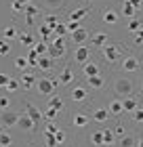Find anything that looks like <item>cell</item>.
<instances>
[{
  "label": "cell",
  "instance_id": "obj_1",
  "mask_svg": "<svg viewBox=\"0 0 143 147\" xmlns=\"http://www.w3.org/2000/svg\"><path fill=\"white\" fill-rule=\"evenodd\" d=\"M57 86H59V80L55 78H49L44 74V76H40L36 80V90L40 92V95H44V97H51V95H55V90H57Z\"/></svg>",
  "mask_w": 143,
  "mask_h": 147
},
{
  "label": "cell",
  "instance_id": "obj_2",
  "mask_svg": "<svg viewBox=\"0 0 143 147\" xmlns=\"http://www.w3.org/2000/svg\"><path fill=\"white\" fill-rule=\"evenodd\" d=\"M114 92L116 95H120V97H131L133 95V90H135V84H133V80L131 78H116L114 80Z\"/></svg>",
  "mask_w": 143,
  "mask_h": 147
},
{
  "label": "cell",
  "instance_id": "obj_3",
  "mask_svg": "<svg viewBox=\"0 0 143 147\" xmlns=\"http://www.w3.org/2000/svg\"><path fill=\"white\" fill-rule=\"evenodd\" d=\"M49 55L53 57V59H61V57H63L65 55V42H63V38H61V36H57L55 38V34H53V38L49 40Z\"/></svg>",
  "mask_w": 143,
  "mask_h": 147
},
{
  "label": "cell",
  "instance_id": "obj_4",
  "mask_svg": "<svg viewBox=\"0 0 143 147\" xmlns=\"http://www.w3.org/2000/svg\"><path fill=\"white\" fill-rule=\"evenodd\" d=\"M101 53H103V59L107 63H114V61H118V59L122 57V51H120V46H116V44H103L101 46Z\"/></svg>",
  "mask_w": 143,
  "mask_h": 147
},
{
  "label": "cell",
  "instance_id": "obj_5",
  "mask_svg": "<svg viewBox=\"0 0 143 147\" xmlns=\"http://www.w3.org/2000/svg\"><path fill=\"white\" fill-rule=\"evenodd\" d=\"M17 122H19V113H17L15 109H6V111L0 113V124H2L4 130H9V128H13V126H17Z\"/></svg>",
  "mask_w": 143,
  "mask_h": 147
},
{
  "label": "cell",
  "instance_id": "obj_6",
  "mask_svg": "<svg viewBox=\"0 0 143 147\" xmlns=\"http://www.w3.org/2000/svg\"><path fill=\"white\" fill-rule=\"evenodd\" d=\"M120 67H122V71H124V74H135V71H139V69H141V63H139V59H137V57L126 55V57H122Z\"/></svg>",
  "mask_w": 143,
  "mask_h": 147
},
{
  "label": "cell",
  "instance_id": "obj_7",
  "mask_svg": "<svg viewBox=\"0 0 143 147\" xmlns=\"http://www.w3.org/2000/svg\"><path fill=\"white\" fill-rule=\"evenodd\" d=\"M36 67H38V71H42V74H51L53 67H55V59H53L49 53H46V55H40Z\"/></svg>",
  "mask_w": 143,
  "mask_h": 147
},
{
  "label": "cell",
  "instance_id": "obj_8",
  "mask_svg": "<svg viewBox=\"0 0 143 147\" xmlns=\"http://www.w3.org/2000/svg\"><path fill=\"white\" fill-rule=\"evenodd\" d=\"M17 126H19V130H23V132H34L36 130V124H34V120L28 116V113H19Z\"/></svg>",
  "mask_w": 143,
  "mask_h": 147
},
{
  "label": "cell",
  "instance_id": "obj_9",
  "mask_svg": "<svg viewBox=\"0 0 143 147\" xmlns=\"http://www.w3.org/2000/svg\"><path fill=\"white\" fill-rule=\"evenodd\" d=\"M88 57H91V49L84 46V44H80L78 49L74 51V61H76V63H82V65H84L86 61H91Z\"/></svg>",
  "mask_w": 143,
  "mask_h": 147
},
{
  "label": "cell",
  "instance_id": "obj_10",
  "mask_svg": "<svg viewBox=\"0 0 143 147\" xmlns=\"http://www.w3.org/2000/svg\"><path fill=\"white\" fill-rule=\"evenodd\" d=\"M23 103H25V113H28V116L34 120V124H36V126H38V124H42V120H44V118H42V113L38 111L36 105L30 103V101H23Z\"/></svg>",
  "mask_w": 143,
  "mask_h": 147
},
{
  "label": "cell",
  "instance_id": "obj_11",
  "mask_svg": "<svg viewBox=\"0 0 143 147\" xmlns=\"http://www.w3.org/2000/svg\"><path fill=\"white\" fill-rule=\"evenodd\" d=\"M40 4H42L46 11L55 13V11H61V9H63V6L67 4V0H40Z\"/></svg>",
  "mask_w": 143,
  "mask_h": 147
},
{
  "label": "cell",
  "instance_id": "obj_12",
  "mask_svg": "<svg viewBox=\"0 0 143 147\" xmlns=\"http://www.w3.org/2000/svg\"><path fill=\"white\" fill-rule=\"evenodd\" d=\"M70 95H72V101L74 103H84L86 99H88V90L84 88V86H76Z\"/></svg>",
  "mask_w": 143,
  "mask_h": 147
},
{
  "label": "cell",
  "instance_id": "obj_13",
  "mask_svg": "<svg viewBox=\"0 0 143 147\" xmlns=\"http://www.w3.org/2000/svg\"><path fill=\"white\" fill-rule=\"evenodd\" d=\"M59 84H63V86H67V84H72V80H74V69H72V65H65L63 69H61V74H59Z\"/></svg>",
  "mask_w": 143,
  "mask_h": 147
},
{
  "label": "cell",
  "instance_id": "obj_14",
  "mask_svg": "<svg viewBox=\"0 0 143 147\" xmlns=\"http://www.w3.org/2000/svg\"><path fill=\"white\" fill-rule=\"evenodd\" d=\"M36 80H38V76H34V74H21L19 84H21L25 90H32V88H36Z\"/></svg>",
  "mask_w": 143,
  "mask_h": 147
},
{
  "label": "cell",
  "instance_id": "obj_15",
  "mask_svg": "<svg viewBox=\"0 0 143 147\" xmlns=\"http://www.w3.org/2000/svg\"><path fill=\"white\" fill-rule=\"evenodd\" d=\"M110 116H112V113L107 111L105 107H97V109H93V113H91V118L95 120V122H99V124L107 122V120H110Z\"/></svg>",
  "mask_w": 143,
  "mask_h": 147
},
{
  "label": "cell",
  "instance_id": "obj_16",
  "mask_svg": "<svg viewBox=\"0 0 143 147\" xmlns=\"http://www.w3.org/2000/svg\"><path fill=\"white\" fill-rule=\"evenodd\" d=\"M70 36H72V42L80 46V44H82V42H84V40H88V32H86V30L82 28V25H80V28H78L76 32H72V34H70Z\"/></svg>",
  "mask_w": 143,
  "mask_h": 147
},
{
  "label": "cell",
  "instance_id": "obj_17",
  "mask_svg": "<svg viewBox=\"0 0 143 147\" xmlns=\"http://www.w3.org/2000/svg\"><path fill=\"white\" fill-rule=\"evenodd\" d=\"M82 74L86 78H91V76H101V71H99V65L97 63H93V61H86L82 65Z\"/></svg>",
  "mask_w": 143,
  "mask_h": 147
},
{
  "label": "cell",
  "instance_id": "obj_18",
  "mask_svg": "<svg viewBox=\"0 0 143 147\" xmlns=\"http://www.w3.org/2000/svg\"><path fill=\"white\" fill-rule=\"evenodd\" d=\"M120 21V13L114 11V9H107L103 11V23H110V25H116Z\"/></svg>",
  "mask_w": 143,
  "mask_h": 147
},
{
  "label": "cell",
  "instance_id": "obj_19",
  "mask_svg": "<svg viewBox=\"0 0 143 147\" xmlns=\"http://www.w3.org/2000/svg\"><path fill=\"white\" fill-rule=\"evenodd\" d=\"M17 40H19L23 46H28V49H32V46L36 44V38H34L32 34H28V32H19V34H17Z\"/></svg>",
  "mask_w": 143,
  "mask_h": 147
},
{
  "label": "cell",
  "instance_id": "obj_20",
  "mask_svg": "<svg viewBox=\"0 0 143 147\" xmlns=\"http://www.w3.org/2000/svg\"><path fill=\"white\" fill-rule=\"evenodd\" d=\"M88 15V6H82V9H72L67 21H82V17Z\"/></svg>",
  "mask_w": 143,
  "mask_h": 147
},
{
  "label": "cell",
  "instance_id": "obj_21",
  "mask_svg": "<svg viewBox=\"0 0 143 147\" xmlns=\"http://www.w3.org/2000/svg\"><path fill=\"white\" fill-rule=\"evenodd\" d=\"M46 107H51V109H55V111H61V109H63V99L55 92V95H51L49 105H46Z\"/></svg>",
  "mask_w": 143,
  "mask_h": 147
},
{
  "label": "cell",
  "instance_id": "obj_22",
  "mask_svg": "<svg viewBox=\"0 0 143 147\" xmlns=\"http://www.w3.org/2000/svg\"><path fill=\"white\" fill-rule=\"evenodd\" d=\"M86 82H88V88H95V90H99V88L105 86V80L101 76H91V78H86Z\"/></svg>",
  "mask_w": 143,
  "mask_h": 147
},
{
  "label": "cell",
  "instance_id": "obj_23",
  "mask_svg": "<svg viewBox=\"0 0 143 147\" xmlns=\"http://www.w3.org/2000/svg\"><path fill=\"white\" fill-rule=\"evenodd\" d=\"M88 120H91V118H88L86 113H74V116H72V124L78 126V128H82V126L88 124Z\"/></svg>",
  "mask_w": 143,
  "mask_h": 147
},
{
  "label": "cell",
  "instance_id": "obj_24",
  "mask_svg": "<svg viewBox=\"0 0 143 147\" xmlns=\"http://www.w3.org/2000/svg\"><path fill=\"white\" fill-rule=\"evenodd\" d=\"M91 42L95 46H103V44H107V34L105 32H95V34L91 36Z\"/></svg>",
  "mask_w": 143,
  "mask_h": 147
},
{
  "label": "cell",
  "instance_id": "obj_25",
  "mask_svg": "<svg viewBox=\"0 0 143 147\" xmlns=\"http://www.w3.org/2000/svg\"><path fill=\"white\" fill-rule=\"evenodd\" d=\"M107 111H110L112 116H120V113L124 111V107H122V101H120V99H114V101L107 105Z\"/></svg>",
  "mask_w": 143,
  "mask_h": 147
},
{
  "label": "cell",
  "instance_id": "obj_26",
  "mask_svg": "<svg viewBox=\"0 0 143 147\" xmlns=\"http://www.w3.org/2000/svg\"><path fill=\"white\" fill-rule=\"evenodd\" d=\"M122 107H124V111H135L139 107V101L133 99V97H124L122 99Z\"/></svg>",
  "mask_w": 143,
  "mask_h": 147
},
{
  "label": "cell",
  "instance_id": "obj_27",
  "mask_svg": "<svg viewBox=\"0 0 143 147\" xmlns=\"http://www.w3.org/2000/svg\"><path fill=\"white\" fill-rule=\"evenodd\" d=\"M118 141H120L118 143L120 147H137V139H135L133 135H124V137H120Z\"/></svg>",
  "mask_w": 143,
  "mask_h": 147
},
{
  "label": "cell",
  "instance_id": "obj_28",
  "mask_svg": "<svg viewBox=\"0 0 143 147\" xmlns=\"http://www.w3.org/2000/svg\"><path fill=\"white\" fill-rule=\"evenodd\" d=\"M13 145V137H11V132L9 130H0V147H11Z\"/></svg>",
  "mask_w": 143,
  "mask_h": 147
},
{
  "label": "cell",
  "instance_id": "obj_29",
  "mask_svg": "<svg viewBox=\"0 0 143 147\" xmlns=\"http://www.w3.org/2000/svg\"><path fill=\"white\" fill-rule=\"evenodd\" d=\"M42 23L46 25V28H51L53 32H55V28H57V17L55 15H53V13H46V15H44V19H42Z\"/></svg>",
  "mask_w": 143,
  "mask_h": 147
},
{
  "label": "cell",
  "instance_id": "obj_30",
  "mask_svg": "<svg viewBox=\"0 0 143 147\" xmlns=\"http://www.w3.org/2000/svg\"><path fill=\"white\" fill-rule=\"evenodd\" d=\"M118 139H116L114 130L112 128H103V145H114Z\"/></svg>",
  "mask_w": 143,
  "mask_h": 147
},
{
  "label": "cell",
  "instance_id": "obj_31",
  "mask_svg": "<svg viewBox=\"0 0 143 147\" xmlns=\"http://www.w3.org/2000/svg\"><path fill=\"white\" fill-rule=\"evenodd\" d=\"M17 34H19V30L15 28V25H9V28H4V30H2V38H4V40H13V38H17Z\"/></svg>",
  "mask_w": 143,
  "mask_h": 147
},
{
  "label": "cell",
  "instance_id": "obj_32",
  "mask_svg": "<svg viewBox=\"0 0 143 147\" xmlns=\"http://www.w3.org/2000/svg\"><path fill=\"white\" fill-rule=\"evenodd\" d=\"M11 51H13V46L9 40H4V38H0V57H6V55H11Z\"/></svg>",
  "mask_w": 143,
  "mask_h": 147
},
{
  "label": "cell",
  "instance_id": "obj_33",
  "mask_svg": "<svg viewBox=\"0 0 143 147\" xmlns=\"http://www.w3.org/2000/svg\"><path fill=\"white\" fill-rule=\"evenodd\" d=\"M34 51H36L38 55H46V53H49V42H44V40H36Z\"/></svg>",
  "mask_w": 143,
  "mask_h": 147
},
{
  "label": "cell",
  "instance_id": "obj_34",
  "mask_svg": "<svg viewBox=\"0 0 143 147\" xmlns=\"http://www.w3.org/2000/svg\"><path fill=\"white\" fill-rule=\"evenodd\" d=\"M135 13H137V9H135V6L131 4V2H128V0H126V2L124 4H122V15H124V17H135Z\"/></svg>",
  "mask_w": 143,
  "mask_h": 147
},
{
  "label": "cell",
  "instance_id": "obj_35",
  "mask_svg": "<svg viewBox=\"0 0 143 147\" xmlns=\"http://www.w3.org/2000/svg\"><path fill=\"white\" fill-rule=\"evenodd\" d=\"M15 67L17 69H25V67H30V61H28V57L25 55H19V57H15Z\"/></svg>",
  "mask_w": 143,
  "mask_h": 147
},
{
  "label": "cell",
  "instance_id": "obj_36",
  "mask_svg": "<svg viewBox=\"0 0 143 147\" xmlns=\"http://www.w3.org/2000/svg\"><path fill=\"white\" fill-rule=\"evenodd\" d=\"M91 143L93 145H103V130H95L93 135H91Z\"/></svg>",
  "mask_w": 143,
  "mask_h": 147
},
{
  "label": "cell",
  "instance_id": "obj_37",
  "mask_svg": "<svg viewBox=\"0 0 143 147\" xmlns=\"http://www.w3.org/2000/svg\"><path fill=\"white\" fill-rule=\"evenodd\" d=\"M11 105H13V101H11V97H9V95H0V111L11 109Z\"/></svg>",
  "mask_w": 143,
  "mask_h": 147
},
{
  "label": "cell",
  "instance_id": "obj_38",
  "mask_svg": "<svg viewBox=\"0 0 143 147\" xmlns=\"http://www.w3.org/2000/svg\"><path fill=\"white\" fill-rule=\"evenodd\" d=\"M23 15H25V17H36V15H38V6H36V4H32V2H30V4H25Z\"/></svg>",
  "mask_w": 143,
  "mask_h": 147
},
{
  "label": "cell",
  "instance_id": "obj_39",
  "mask_svg": "<svg viewBox=\"0 0 143 147\" xmlns=\"http://www.w3.org/2000/svg\"><path fill=\"white\" fill-rule=\"evenodd\" d=\"M19 86H21V84H19V80H15V78H11L9 80V84H6V92H17L19 90Z\"/></svg>",
  "mask_w": 143,
  "mask_h": 147
},
{
  "label": "cell",
  "instance_id": "obj_40",
  "mask_svg": "<svg viewBox=\"0 0 143 147\" xmlns=\"http://www.w3.org/2000/svg\"><path fill=\"white\" fill-rule=\"evenodd\" d=\"M141 28H143V23L139 21V19H135V17H133L131 21H128V30H131V32H139Z\"/></svg>",
  "mask_w": 143,
  "mask_h": 147
},
{
  "label": "cell",
  "instance_id": "obj_41",
  "mask_svg": "<svg viewBox=\"0 0 143 147\" xmlns=\"http://www.w3.org/2000/svg\"><path fill=\"white\" fill-rule=\"evenodd\" d=\"M11 11L13 13H23L25 11V4H21L19 0H13V2H11Z\"/></svg>",
  "mask_w": 143,
  "mask_h": 147
},
{
  "label": "cell",
  "instance_id": "obj_42",
  "mask_svg": "<svg viewBox=\"0 0 143 147\" xmlns=\"http://www.w3.org/2000/svg\"><path fill=\"white\" fill-rule=\"evenodd\" d=\"M57 130H59V126H57L55 122H46V126H44V132H49V135H55Z\"/></svg>",
  "mask_w": 143,
  "mask_h": 147
},
{
  "label": "cell",
  "instance_id": "obj_43",
  "mask_svg": "<svg viewBox=\"0 0 143 147\" xmlns=\"http://www.w3.org/2000/svg\"><path fill=\"white\" fill-rule=\"evenodd\" d=\"M9 80H11V76H9V74H0V90H4V88H6Z\"/></svg>",
  "mask_w": 143,
  "mask_h": 147
},
{
  "label": "cell",
  "instance_id": "obj_44",
  "mask_svg": "<svg viewBox=\"0 0 143 147\" xmlns=\"http://www.w3.org/2000/svg\"><path fill=\"white\" fill-rule=\"evenodd\" d=\"M44 139H46V145H49V147H57L55 135H49V132H44Z\"/></svg>",
  "mask_w": 143,
  "mask_h": 147
},
{
  "label": "cell",
  "instance_id": "obj_45",
  "mask_svg": "<svg viewBox=\"0 0 143 147\" xmlns=\"http://www.w3.org/2000/svg\"><path fill=\"white\" fill-rule=\"evenodd\" d=\"M65 28H67V32L72 34V32H76V30L80 28V21H67V23H65Z\"/></svg>",
  "mask_w": 143,
  "mask_h": 147
},
{
  "label": "cell",
  "instance_id": "obj_46",
  "mask_svg": "<svg viewBox=\"0 0 143 147\" xmlns=\"http://www.w3.org/2000/svg\"><path fill=\"white\" fill-rule=\"evenodd\" d=\"M55 32H57V36H61V38H63V36L67 34V28H65V23H57Z\"/></svg>",
  "mask_w": 143,
  "mask_h": 147
},
{
  "label": "cell",
  "instance_id": "obj_47",
  "mask_svg": "<svg viewBox=\"0 0 143 147\" xmlns=\"http://www.w3.org/2000/svg\"><path fill=\"white\" fill-rule=\"evenodd\" d=\"M55 141H57V145H61V143H63V141H65V132H63V130H61V128H59V130L55 132Z\"/></svg>",
  "mask_w": 143,
  "mask_h": 147
},
{
  "label": "cell",
  "instance_id": "obj_48",
  "mask_svg": "<svg viewBox=\"0 0 143 147\" xmlns=\"http://www.w3.org/2000/svg\"><path fill=\"white\" fill-rule=\"evenodd\" d=\"M133 118H135V122H143V109L137 107V109L133 111Z\"/></svg>",
  "mask_w": 143,
  "mask_h": 147
},
{
  "label": "cell",
  "instance_id": "obj_49",
  "mask_svg": "<svg viewBox=\"0 0 143 147\" xmlns=\"http://www.w3.org/2000/svg\"><path fill=\"white\" fill-rule=\"evenodd\" d=\"M124 132H126V130H124V126H122V124H116V126H114V135H116V137H124Z\"/></svg>",
  "mask_w": 143,
  "mask_h": 147
},
{
  "label": "cell",
  "instance_id": "obj_50",
  "mask_svg": "<svg viewBox=\"0 0 143 147\" xmlns=\"http://www.w3.org/2000/svg\"><path fill=\"white\" fill-rule=\"evenodd\" d=\"M55 116H57V111H55V109L46 107V120H49V122H53V120H55Z\"/></svg>",
  "mask_w": 143,
  "mask_h": 147
},
{
  "label": "cell",
  "instance_id": "obj_51",
  "mask_svg": "<svg viewBox=\"0 0 143 147\" xmlns=\"http://www.w3.org/2000/svg\"><path fill=\"white\" fill-rule=\"evenodd\" d=\"M135 44H137V46H139V44H143V28L137 32V36H135Z\"/></svg>",
  "mask_w": 143,
  "mask_h": 147
},
{
  "label": "cell",
  "instance_id": "obj_52",
  "mask_svg": "<svg viewBox=\"0 0 143 147\" xmlns=\"http://www.w3.org/2000/svg\"><path fill=\"white\" fill-rule=\"evenodd\" d=\"M128 2H131V4H133L135 9H137V11L141 9V0H128Z\"/></svg>",
  "mask_w": 143,
  "mask_h": 147
},
{
  "label": "cell",
  "instance_id": "obj_53",
  "mask_svg": "<svg viewBox=\"0 0 143 147\" xmlns=\"http://www.w3.org/2000/svg\"><path fill=\"white\" fill-rule=\"evenodd\" d=\"M25 23H28V25H34V17H25Z\"/></svg>",
  "mask_w": 143,
  "mask_h": 147
},
{
  "label": "cell",
  "instance_id": "obj_54",
  "mask_svg": "<svg viewBox=\"0 0 143 147\" xmlns=\"http://www.w3.org/2000/svg\"><path fill=\"white\" fill-rule=\"evenodd\" d=\"M19 2H21V4H30L32 0H19Z\"/></svg>",
  "mask_w": 143,
  "mask_h": 147
},
{
  "label": "cell",
  "instance_id": "obj_55",
  "mask_svg": "<svg viewBox=\"0 0 143 147\" xmlns=\"http://www.w3.org/2000/svg\"><path fill=\"white\" fill-rule=\"evenodd\" d=\"M137 147H143V139H139V141H137Z\"/></svg>",
  "mask_w": 143,
  "mask_h": 147
},
{
  "label": "cell",
  "instance_id": "obj_56",
  "mask_svg": "<svg viewBox=\"0 0 143 147\" xmlns=\"http://www.w3.org/2000/svg\"><path fill=\"white\" fill-rule=\"evenodd\" d=\"M0 130H2V124H0Z\"/></svg>",
  "mask_w": 143,
  "mask_h": 147
},
{
  "label": "cell",
  "instance_id": "obj_57",
  "mask_svg": "<svg viewBox=\"0 0 143 147\" xmlns=\"http://www.w3.org/2000/svg\"><path fill=\"white\" fill-rule=\"evenodd\" d=\"M88 2H93V0H88Z\"/></svg>",
  "mask_w": 143,
  "mask_h": 147
}]
</instances>
